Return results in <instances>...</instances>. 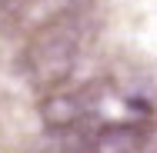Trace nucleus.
Returning a JSON list of instances; mask_svg holds the SVG:
<instances>
[{
  "instance_id": "obj_2",
  "label": "nucleus",
  "mask_w": 157,
  "mask_h": 153,
  "mask_svg": "<svg viewBox=\"0 0 157 153\" xmlns=\"http://www.w3.org/2000/svg\"><path fill=\"white\" fill-rule=\"evenodd\" d=\"M74 10H84V0H0V30L10 37H33Z\"/></svg>"
},
{
  "instance_id": "obj_1",
  "label": "nucleus",
  "mask_w": 157,
  "mask_h": 153,
  "mask_svg": "<svg viewBox=\"0 0 157 153\" xmlns=\"http://www.w3.org/2000/svg\"><path fill=\"white\" fill-rule=\"evenodd\" d=\"M87 40H90V24H87L84 10H74V13L60 17L57 24L37 30L33 37H27V43L20 50L24 77L44 93L70 83V73L80 60Z\"/></svg>"
},
{
  "instance_id": "obj_3",
  "label": "nucleus",
  "mask_w": 157,
  "mask_h": 153,
  "mask_svg": "<svg viewBox=\"0 0 157 153\" xmlns=\"http://www.w3.org/2000/svg\"><path fill=\"white\" fill-rule=\"evenodd\" d=\"M127 153H157V143L151 140V137H144V140H140L134 150H127Z\"/></svg>"
}]
</instances>
